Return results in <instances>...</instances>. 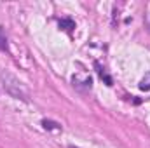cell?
I'll return each instance as SVG.
<instances>
[{"label": "cell", "instance_id": "6da1fadb", "mask_svg": "<svg viewBox=\"0 0 150 148\" xmlns=\"http://www.w3.org/2000/svg\"><path fill=\"white\" fill-rule=\"evenodd\" d=\"M0 80L4 82V89L12 98L21 99V101H28V91L25 89V85H23V82L19 78H16L9 72H0Z\"/></svg>", "mask_w": 150, "mask_h": 148}, {"label": "cell", "instance_id": "7a4b0ae2", "mask_svg": "<svg viewBox=\"0 0 150 148\" xmlns=\"http://www.w3.org/2000/svg\"><path fill=\"white\" fill-rule=\"evenodd\" d=\"M91 84H93L91 77H86L84 80H79L77 77H74V87H77V89H80V91H82V85H84V91L91 89Z\"/></svg>", "mask_w": 150, "mask_h": 148}, {"label": "cell", "instance_id": "3957f363", "mask_svg": "<svg viewBox=\"0 0 150 148\" xmlns=\"http://www.w3.org/2000/svg\"><path fill=\"white\" fill-rule=\"evenodd\" d=\"M59 28H63V30H67V32H74L75 28V23L70 19V18H63V19H59Z\"/></svg>", "mask_w": 150, "mask_h": 148}, {"label": "cell", "instance_id": "277c9868", "mask_svg": "<svg viewBox=\"0 0 150 148\" xmlns=\"http://www.w3.org/2000/svg\"><path fill=\"white\" fill-rule=\"evenodd\" d=\"M94 66L98 68V73H100V77L101 78H105V82H107V85H112V78L107 75V72H105V68H101V65L100 63H94Z\"/></svg>", "mask_w": 150, "mask_h": 148}, {"label": "cell", "instance_id": "5b68a950", "mask_svg": "<svg viewBox=\"0 0 150 148\" xmlns=\"http://www.w3.org/2000/svg\"><path fill=\"white\" fill-rule=\"evenodd\" d=\"M140 89L142 91H150V72L145 73V77L140 80Z\"/></svg>", "mask_w": 150, "mask_h": 148}, {"label": "cell", "instance_id": "8992f818", "mask_svg": "<svg viewBox=\"0 0 150 148\" xmlns=\"http://www.w3.org/2000/svg\"><path fill=\"white\" fill-rule=\"evenodd\" d=\"M42 125H44V129H47V131H51V129H61V125L56 124V122H52V120H42Z\"/></svg>", "mask_w": 150, "mask_h": 148}, {"label": "cell", "instance_id": "52a82bcc", "mask_svg": "<svg viewBox=\"0 0 150 148\" xmlns=\"http://www.w3.org/2000/svg\"><path fill=\"white\" fill-rule=\"evenodd\" d=\"M0 51H7V37H5L2 26H0Z\"/></svg>", "mask_w": 150, "mask_h": 148}, {"label": "cell", "instance_id": "ba28073f", "mask_svg": "<svg viewBox=\"0 0 150 148\" xmlns=\"http://www.w3.org/2000/svg\"><path fill=\"white\" fill-rule=\"evenodd\" d=\"M149 26H150V14H149Z\"/></svg>", "mask_w": 150, "mask_h": 148}, {"label": "cell", "instance_id": "9c48e42d", "mask_svg": "<svg viewBox=\"0 0 150 148\" xmlns=\"http://www.w3.org/2000/svg\"><path fill=\"white\" fill-rule=\"evenodd\" d=\"M68 148H77V147H68Z\"/></svg>", "mask_w": 150, "mask_h": 148}]
</instances>
